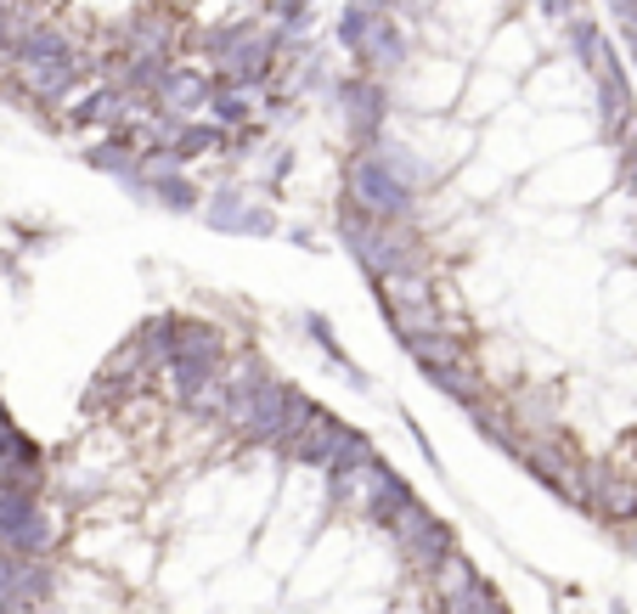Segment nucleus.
<instances>
[{
    "label": "nucleus",
    "instance_id": "f257e3e1",
    "mask_svg": "<svg viewBox=\"0 0 637 614\" xmlns=\"http://www.w3.org/2000/svg\"><path fill=\"white\" fill-rule=\"evenodd\" d=\"M339 237L344 248L361 259L367 277H406L429 266V248L406 220H373L367 209H355L350 198H339Z\"/></svg>",
    "mask_w": 637,
    "mask_h": 614
},
{
    "label": "nucleus",
    "instance_id": "9b49d317",
    "mask_svg": "<svg viewBox=\"0 0 637 614\" xmlns=\"http://www.w3.org/2000/svg\"><path fill=\"white\" fill-rule=\"evenodd\" d=\"M209 102V73L204 68H187V62H169L158 91H153V108L169 113V119H198Z\"/></svg>",
    "mask_w": 637,
    "mask_h": 614
},
{
    "label": "nucleus",
    "instance_id": "393cba45",
    "mask_svg": "<svg viewBox=\"0 0 637 614\" xmlns=\"http://www.w3.org/2000/svg\"><path fill=\"white\" fill-rule=\"evenodd\" d=\"M7 266H12V259H7V254H0V271H7Z\"/></svg>",
    "mask_w": 637,
    "mask_h": 614
},
{
    "label": "nucleus",
    "instance_id": "4be33fe9",
    "mask_svg": "<svg viewBox=\"0 0 637 614\" xmlns=\"http://www.w3.org/2000/svg\"><path fill=\"white\" fill-rule=\"evenodd\" d=\"M491 597H497V592H491V581H486V575H474L469 586H458V592H445L440 603H445V614H480V608H486Z\"/></svg>",
    "mask_w": 637,
    "mask_h": 614
},
{
    "label": "nucleus",
    "instance_id": "f8f14e48",
    "mask_svg": "<svg viewBox=\"0 0 637 614\" xmlns=\"http://www.w3.org/2000/svg\"><path fill=\"white\" fill-rule=\"evenodd\" d=\"M125 187H130V198H136V204H158V209H169V215H193V209L204 204L187 169H158V175L136 169Z\"/></svg>",
    "mask_w": 637,
    "mask_h": 614
},
{
    "label": "nucleus",
    "instance_id": "aec40b11",
    "mask_svg": "<svg viewBox=\"0 0 637 614\" xmlns=\"http://www.w3.org/2000/svg\"><path fill=\"white\" fill-rule=\"evenodd\" d=\"M136 147H130V136H119V130H108L97 147H85V164L90 169H102V175H119V181H130V175H136Z\"/></svg>",
    "mask_w": 637,
    "mask_h": 614
},
{
    "label": "nucleus",
    "instance_id": "7ed1b4c3",
    "mask_svg": "<svg viewBox=\"0 0 637 614\" xmlns=\"http://www.w3.org/2000/svg\"><path fill=\"white\" fill-rule=\"evenodd\" d=\"M344 198L355 209H367L373 220H412V209H418V192L401 181V175L373 147H355L350 152V164H344Z\"/></svg>",
    "mask_w": 637,
    "mask_h": 614
},
{
    "label": "nucleus",
    "instance_id": "423d86ee",
    "mask_svg": "<svg viewBox=\"0 0 637 614\" xmlns=\"http://www.w3.org/2000/svg\"><path fill=\"white\" fill-rule=\"evenodd\" d=\"M333 97H339L344 136H350L355 147H367V141L384 136V119H390V91H384V79H373V73H361V68H355L350 79L333 85Z\"/></svg>",
    "mask_w": 637,
    "mask_h": 614
},
{
    "label": "nucleus",
    "instance_id": "f03ea898",
    "mask_svg": "<svg viewBox=\"0 0 637 614\" xmlns=\"http://www.w3.org/2000/svg\"><path fill=\"white\" fill-rule=\"evenodd\" d=\"M288 34L283 29H265L254 18H237V23H220L209 29L204 40V57L215 68V79H237V85H265L277 73V57H283Z\"/></svg>",
    "mask_w": 637,
    "mask_h": 614
},
{
    "label": "nucleus",
    "instance_id": "4468645a",
    "mask_svg": "<svg viewBox=\"0 0 637 614\" xmlns=\"http://www.w3.org/2000/svg\"><path fill=\"white\" fill-rule=\"evenodd\" d=\"M125 51L169 57V62H175V51H180V18H175L169 7H141V12H130V23H125Z\"/></svg>",
    "mask_w": 637,
    "mask_h": 614
},
{
    "label": "nucleus",
    "instance_id": "412c9836",
    "mask_svg": "<svg viewBox=\"0 0 637 614\" xmlns=\"http://www.w3.org/2000/svg\"><path fill=\"white\" fill-rule=\"evenodd\" d=\"M429 378H434V389H440V395H451L458 406H480V400H486V378H480L469 362L440 367V373H429Z\"/></svg>",
    "mask_w": 637,
    "mask_h": 614
},
{
    "label": "nucleus",
    "instance_id": "6e6552de",
    "mask_svg": "<svg viewBox=\"0 0 637 614\" xmlns=\"http://www.w3.org/2000/svg\"><path fill=\"white\" fill-rule=\"evenodd\" d=\"M198 209H204V220L215 231H232V237H271V231H277V215H271L265 204H254L248 187H220Z\"/></svg>",
    "mask_w": 637,
    "mask_h": 614
},
{
    "label": "nucleus",
    "instance_id": "9d476101",
    "mask_svg": "<svg viewBox=\"0 0 637 614\" xmlns=\"http://www.w3.org/2000/svg\"><path fill=\"white\" fill-rule=\"evenodd\" d=\"M350 485H355V496H361V507H367V518H379V524H395V513L406 507V502H418L379 457H367L361 468H350Z\"/></svg>",
    "mask_w": 637,
    "mask_h": 614
},
{
    "label": "nucleus",
    "instance_id": "20e7f679",
    "mask_svg": "<svg viewBox=\"0 0 637 614\" xmlns=\"http://www.w3.org/2000/svg\"><path fill=\"white\" fill-rule=\"evenodd\" d=\"M283 457H294V463H311V468H361L373 457V446L361 440L355 428H344L333 412H316V423L305 428V434H294V440L283 446Z\"/></svg>",
    "mask_w": 637,
    "mask_h": 614
},
{
    "label": "nucleus",
    "instance_id": "b1692460",
    "mask_svg": "<svg viewBox=\"0 0 637 614\" xmlns=\"http://www.w3.org/2000/svg\"><path fill=\"white\" fill-rule=\"evenodd\" d=\"M480 614H508V608H502V603H497V597H491V603H486V608H480Z\"/></svg>",
    "mask_w": 637,
    "mask_h": 614
},
{
    "label": "nucleus",
    "instance_id": "dca6fc26",
    "mask_svg": "<svg viewBox=\"0 0 637 614\" xmlns=\"http://www.w3.org/2000/svg\"><path fill=\"white\" fill-rule=\"evenodd\" d=\"M254 113H259V85L209 79V102H204V119H215V125H226V130H243Z\"/></svg>",
    "mask_w": 637,
    "mask_h": 614
},
{
    "label": "nucleus",
    "instance_id": "6ab92c4d",
    "mask_svg": "<svg viewBox=\"0 0 637 614\" xmlns=\"http://www.w3.org/2000/svg\"><path fill=\"white\" fill-rule=\"evenodd\" d=\"M565 34H570L576 62H581L592 79H604V73H615V68H620V62H615V51H609V40H604L587 18H565Z\"/></svg>",
    "mask_w": 637,
    "mask_h": 614
},
{
    "label": "nucleus",
    "instance_id": "39448f33",
    "mask_svg": "<svg viewBox=\"0 0 637 614\" xmlns=\"http://www.w3.org/2000/svg\"><path fill=\"white\" fill-rule=\"evenodd\" d=\"M373 294L390 316L395 333H429V327H451L440 299H434V283L429 271H406V277H373Z\"/></svg>",
    "mask_w": 637,
    "mask_h": 614
},
{
    "label": "nucleus",
    "instance_id": "0eeeda50",
    "mask_svg": "<svg viewBox=\"0 0 637 614\" xmlns=\"http://www.w3.org/2000/svg\"><path fill=\"white\" fill-rule=\"evenodd\" d=\"M390 531L401 536V547H406V558L418 564V570H434L451 547H458V536H451V524L445 518H434L423 502H406L401 513H395V524Z\"/></svg>",
    "mask_w": 637,
    "mask_h": 614
},
{
    "label": "nucleus",
    "instance_id": "2eb2a0df",
    "mask_svg": "<svg viewBox=\"0 0 637 614\" xmlns=\"http://www.w3.org/2000/svg\"><path fill=\"white\" fill-rule=\"evenodd\" d=\"M0 479L23 485V491H40V485H46V457H40V446L29 440L18 423H7V417H0Z\"/></svg>",
    "mask_w": 637,
    "mask_h": 614
},
{
    "label": "nucleus",
    "instance_id": "ddd939ff",
    "mask_svg": "<svg viewBox=\"0 0 637 614\" xmlns=\"http://www.w3.org/2000/svg\"><path fill=\"white\" fill-rule=\"evenodd\" d=\"M136 108H141V97L119 91L114 79H97V85H85V91H79V102L68 108V119L74 125H97V130H119Z\"/></svg>",
    "mask_w": 637,
    "mask_h": 614
},
{
    "label": "nucleus",
    "instance_id": "a211bd4d",
    "mask_svg": "<svg viewBox=\"0 0 637 614\" xmlns=\"http://www.w3.org/2000/svg\"><path fill=\"white\" fill-rule=\"evenodd\" d=\"M169 152L180 158V164H193V158H209V152H232V130L226 125H215V119H180L175 130H169Z\"/></svg>",
    "mask_w": 637,
    "mask_h": 614
},
{
    "label": "nucleus",
    "instance_id": "5701e85b",
    "mask_svg": "<svg viewBox=\"0 0 637 614\" xmlns=\"http://www.w3.org/2000/svg\"><path fill=\"white\" fill-rule=\"evenodd\" d=\"M536 7L548 18H576V0H536Z\"/></svg>",
    "mask_w": 637,
    "mask_h": 614
},
{
    "label": "nucleus",
    "instance_id": "1a4fd4ad",
    "mask_svg": "<svg viewBox=\"0 0 637 614\" xmlns=\"http://www.w3.org/2000/svg\"><path fill=\"white\" fill-rule=\"evenodd\" d=\"M350 57H355V68H361V73H373V79L401 73V68H406V57H412V46H406V29L395 23V12H379Z\"/></svg>",
    "mask_w": 637,
    "mask_h": 614
},
{
    "label": "nucleus",
    "instance_id": "f3484780",
    "mask_svg": "<svg viewBox=\"0 0 637 614\" xmlns=\"http://www.w3.org/2000/svg\"><path fill=\"white\" fill-rule=\"evenodd\" d=\"M401 349L423 367V373H440V367H458L463 362V333L458 327H429V333H401Z\"/></svg>",
    "mask_w": 637,
    "mask_h": 614
}]
</instances>
